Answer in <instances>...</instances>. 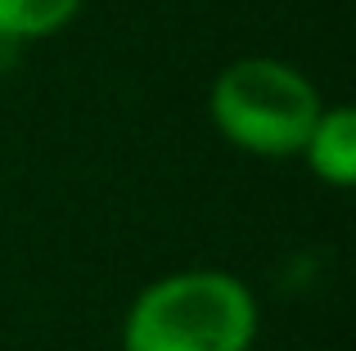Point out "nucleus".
<instances>
[{"label":"nucleus","instance_id":"20e7f679","mask_svg":"<svg viewBox=\"0 0 356 351\" xmlns=\"http://www.w3.org/2000/svg\"><path fill=\"white\" fill-rule=\"evenodd\" d=\"M86 0H0V45H27L59 36Z\"/></svg>","mask_w":356,"mask_h":351},{"label":"nucleus","instance_id":"7ed1b4c3","mask_svg":"<svg viewBox=\"0 0 356 351\" xmlns=\"http://www.w3.org/2000/svg\"><path fill=\"white\" fill-rule=\"evenodd\" d=\"M298 158H307L316 180L334 185V189H352L356 185V113L348 104H325Z\"/></svg>","mask_w":356,"mask_h":351},{"label":"nucleus","instance_id":"f03ea898","mask_svg":"<svg viewBox=\"0 0 356 351\" xmlns=\"http://www.w3.org/2000/svg\"><path fill=\"white\" fill-rule=\"evenodd\" d=\"M321 108L316 81L270 54L226 63L208 90V117L221 140L252 158H298Z\"/></svg>","mask_w":356,"mask_h":351},{"label":"nucleus","instance_id":"f257e3e1","mask_svg":"<svg viewBox=\"0 0 356 351\" xmlns=\"http://www.w3.org/2000/svg\"><path fill=\"white\" fill-rule=\"evenodd\" d=\"M257 298L230 271L194 266L145 284L122 320V351H252Z\"/></svg>","mask_w":356,"mask_h":351},{"label":"nucleus","instance_id":"39448f33","mask_svg":"<svg viewBox=\"0 0 356 351\" xmlns=\"http://www.w3.org/2000/svg\"><path fill=\"white\" fill-rule=\"evenodd\" d=\"M0 63H5V45H0Z\"/></svg>","mask_w":356,"mask_h":351}]
</instances>
